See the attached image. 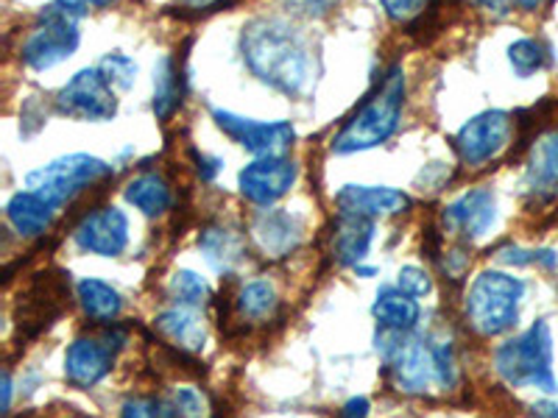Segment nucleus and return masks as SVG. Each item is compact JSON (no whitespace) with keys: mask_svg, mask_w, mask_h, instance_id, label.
<instances>
[{"mask_svg":"<svg viewBox=\"0 0 558 418\" xmlns=\"http://www.w3.org/2000/svg\"><path fill=\"white\" fill-rule=\"evenodd\" d=\"M531 416L533 418H558V402H553V399L536 402V405H531Z\"/></svg>","mask_w":558,"mask_h":418,"instance_id":"obj_41","label":"nucleus"},{"mask_svg":"<svg viewBox=\"0 0 558 418\" xmlns=\"http://www.w3.org/2000/svg\"><path fill=\"white\" fill-rule=\"evenodd\" d=\"M126 201L132 204L134 209H140L146 218H159L166 216L168 209L173 204V193L168 187V182L159 173L146 171L134 176L132 182L126 184V190H123Z\"/></svg>","mask_w":558,"mask_h":418,"instance_id":"obj_23","label":"nucleus"},{"mask_svg":"<svg viewBox=\"0 0 558 418\" xmlns=\"http://www.w3.org/2000/svg\"><path fill=\"white\" fill-rule=\"evenodd\" d=\"M109 176H112V165H107L104 159L93 157V153H68V157L53 159L48 165L28 173L26 187L59 209L73 201L82 190L101 184Z\"/></svg>","mask_w":558,"mask_h":418,"instance_id":"obj_6","label":"nucleus"},{"mask_svg":"<svg viewBox=\"0 0 558 418\" xmlns=\"http://www.w3.org/2000/svg\"><path fill=\"white\" fill-rule=\"evenodd\" d=\"M53 7H59L64 14H70V17L78 20L82 14H87L89 0H53Z\"/></svg>","mask_w":558,"mask_h":418,"instance_id":"obj_39","label":"nucleus"},{"mask_svg":"<svg viewBox=\"0 0 558 418\" xmlns=\"http://www.w3.org/2000/svg\"><path fill=\"white\" fill-rule=\"evenodd\" d=\"M402 107H405V70L393 64L383 76L375 96H368V101L332 137V153H357L388 143L400 128Z\"/></svg>","mask_w":558,"mask_h":418,"instance_id":"obj_3","label":"nucleus"},{"mask_svg":"<svg viewBox=\"0 0 558 418\" xmlns=\"http://www.w3.org/2000/svg\"><path fill=\"white\" fill-rule=\"evenodd\" d=\"M198 248H202L207 266L221 273V276L238 271V266L246 260V243L238 232L227 226L204 229L202 237H198Z\"/></svg>","mask_w":558,"mask_h":418,"instance_id":"obj_21","label":"nucleus"},{"mask_svg":"<svg viewBox=\"0 0 558 418\" xmlns=\"http://www.w3.org/2000/svg\"><path fill=\"white\" fill-rule=\"evenodd\" d=\"M497 221V196L492 187H475L447 204L441 212V226L450 235L463 241H477L495 226Z\"/></svg>","mask_w":558,"mask_h":418,"instance_id":"obj_14","label":"nucleus"},{"mask_svg":"<svg viewBox=\"0 0 558 418\" xmlns=\"http://www.w3.org/2000/svg\"><path fill=\"white\" fill-rule=\"evenodd\" d=\"M213 121L254 159L288 157L293 139H296V128L288 121H252V118H241L229 109H213Z\"/></svg>","mask_w":558,"mask_h":418,"instance_id":"obj_9","label":"nucleus"},{"mask_svg":"<svg viewBox=\"0 0 558 418\" xmlns=\"http://www.w3.org/2000/svg\"><path fill=\"white\" fill-rule=\"evenodd\" d=\"M252 237L266 257H288L302 243V223L286 209H263L252 221Z\"/></svg>","mask_w":558,"mask_h":418,"instance_id":"obj_16","label":"nucleus"},{"mask_svg":"<svg viewBox=\"0 0 558 418\" xmlns=\"http://www.w3.org/2000/svg\"><path fill=\"white\" fill-rule=\"evenodd\" d=\"M73 243L96 257H121L129 246V218L118 207L87 212L73 229Z\"/></svg>","mask_w":558,"mask_h":418,"instance_id":"obj_13","label":"nucleus"},{"mask_svg":"<svg viewBox=\"0 0 558 418\" xmlns=\"http://www.w3.org/2000/svg\"><path fill=\"white\" fill-rule=\"evenodd\" d=\"M89 3L98 9H107V7H112V3H118V0H89Z\"/></svg>","mask_w":558,"mask_h":418,"instance_id":"obj_45","label":"nucleus"},{"mask_svg":"<svg viewBox=\"0 0 558 418\" xmlns=\"http://www.w3.org/2000/svg\"><path fill=\"white\" fill-rule=\"evenodd\" d=\"M57 112L82 123H107L118 114V98L98 67L78 70L53 98Z\"/></svg>","mask_w":558,"mask_h":418,"instance_id":"obj_8","label":"nucleus"},{"mask_svg":"<svg viewBox=\"0 0 558 418\" xmlns=\"http://www.w3.org/2000/svg\"><path fill=\"white\" fill-rule=\"evenodd\" d=\"M397 287L408 293L413 298H422V296H430L433 293V276L425 271V268L418 266H405L400 268L397 273Z\"/></svg>","mask_w":558,"mask_h":418,"instance_id":"obj_32","label":"nucleus"},{"mask_svg":"<svg viewBox=\"0 0 558 418\" xmlns=\"http://www.w3.org/2000/svg\"><path fill=\"white\" fill-rule=\"evenodd\" d=\"M430 0H380L383 12L393 23H411L418 14L425 12Z\"/></svg>","mask_w":558,"mask_h":418,"instance_id":"obj_33","label":"nucleus"},{"mask_svg":"<svg viewBox=\"0 0 558 418\" xmlns=\"http://www.w3.org/2000/svg\"><path fill=\"white\" fill-rule=\"evenodd\" d=\"M525 187L533 196H553L558 190V132L542 134L533 143L525 165Z\"/></svg>","mask_w":558,"mask_h":418,"instance_id":"obj_20","label":"nucleus"},{"mask_svg":"<svg viewBox=\"0 0 558 418\" xmlns=\"http://www.w3.org/2000/svg\"><path fill=\"white\" fill-rule=\"evenodd\" d=\"M336 204L341 216H361V218H388L402 216L413 207L411 196L393 187H377V184H343L336 193Z\"/></svg>","mask_w":558,"mask_h":418,"instance_id":"obj_15","label":"nucleus"},{"mask_svg":"<svg viewBox=\"0 0 558 418\" xmlns=\"http://www.w3.org/2000/svg\"><path fill=\"white\" fill-rule=\"evenodd\" d=\"M193 162H196V171L204 182H213V179L218 176V171H221V159L207 157V153L193 151Z\"/></svg>","mask_w":558,"mask_h":418,"instance_id":"obj_35","label":"nucleus"},{"mask_svg":"<svg viewBox=\"0 0 558 418\" xmlns=\"http://www.w3.org/2000/svg\"><path fill=\"white\" fill-rule=\"evenodd\" d=\"M182 9H191V12H209V9H218V7H227L232 0H179Z\"/></svg>","mask_w":558,"mask_h":418,"instance_id":"obj_40","label":"nucleus"},{"mask_svg":"<svg viewBox=\"0 0 558 418\" xmlns=\"http://www.w3.org/2000/svg\"><path fill=\"white\" fill-rule=\"evenodd\" d=\"M547 62H550V48L545 42H539V39L525 37L508 45V64H511V70L520 78L539 73Z\"/></svg>","mask_w":558,"mask_h":418,"instance_id":"obj_27","label":"nucleus"},{"mask_svg":"<svg viewBox=\"0 0 558 418\" xmlns=\"http://www.w3.org/2000/svg\"><path fill=\"white\" fill-rule=\"evenodd\" d=\"M182 103V87H179L177 64L171 57H159L154 64V114L159 121L171 118Z\"/></svg>","mask_w":558,"mask_h":418,"instance_id":"obj_25","label":"nucleus"},{"mask_svg":"<svg viewBox=\"0 0 558 418\" xmlns=\"http://www.w3.org/2000/svg\"><path fill=\"white\" fill-rule=\"evenodd\" d=\"M288 7H293L296 12H305V14H322L336 3V0H286Z\"/></svg>","mask_w":558,"mask_h":418,"instance_id":"obj_37","label":"nucleus"},{"mask_svg":"<svg viewBox=\"0 0 558 418\" xmlns=\"http://www.w3.org/2000/svg\"><path fill=\"white\" fill-rule=\"evenodd\" d=\"M78 42H82V34H78L76 17L64 14L59 7H48L20 48V59L32 70H51L68 62L76 53Z\"/></svg>","mask_w":558,"mask_h":418,"instance_id":"obj_7","label":"nucleus"},{"mask_svg":"<svg viewBox=\"0 0 558 418\" xmlns=\"http://www.w3.org/2000/svg\"><path fill=\"white\" fill-rule=\"evenodd\" d=\"M299 165L288 157H263L254 159L252 165L243 168L238 173V187H241V196L246 198L254 207L268 209L279 201L282 196L291 193V187L296 184Z\"/></svg>","mask_w":558,"mask_h":418,"instance_id":"obj_12","label":"nucleus"},{"mask_svg":"<svg viewBox=\"0 0 558 418\" xmlns=\"http://www.w3.org/2000/svg\"><path fill=\"white\" fill-rule=\"evenodd\" d=\"M53 218H57V207L37 196L34 190L14 193L7 201V221L20 237H39L51 229Z\"/></svg>","mask_w":558,"mask_h":418,"instance_id":"obj_19","label":"nucleus"},{"mask_svg":"<svg viewBox=\"0 0 558 418\" xmlns=\"http://www.w3.org/2000/svg\"><path fill=\"white\" fill-rule=\"evenodd\" d=\"M121 418H177L171 402L151 399V396H134L121 407Z\"/></svg>","mask_w":558,"mask_h":418,"instance_id":"obj_31","label":"nucleus"},{"mask_svg":"<svg viewBox=\"0 0 558 418\" xmlns=\"http://www.w3.org/2000/svg\"><path fill=\"white\" fill-rule=\"evenodd\" d=\"M497 260L506 262V266L525 268V266H533V251H525V248L520 246H502L500 251H497Z\"/></svg>","mask_w":558,"mask_h":418,"instance_id":"obj_34","label":"nucleus"},{"mask_svg":"<svg viewBox=\"0 0 558 418\" xmlns=\"http://www.w3.org/2000/svg\"><path fill=\"white\" fill-rule=\"evenodd\" d=\"M375 243V221L361 216H341L336 232V260L347 268H357L368 257V248Z\"/></svg>","mask_w":558,"mask_h":418,"instance_id":"obj_22","label":"nucleus"},{"mask_svg":"<svg viewBox=\"0 0 558 418\" xmlns=\"http://www.w3.org/2000/svg\"><path fill=\"white\" fill-rule=\"evenodd\" d=\"M466 266H470V257H466L463 251H450L447 254V260H441V268H445L450 279H461L463 268Z\"/></svg>","mask_w":558,"mask_h":418,"instance_id":"obj_36","label":"nucleus"},{"mask_svg":"<svg viewBox=\"0 0 558 418\" xmlns=\"http://www.w3.org/2000/svg\"><path fill=\"white\" fill-rule=\"evenodd\" d=\"M12 407V374H3V413H9Z\"/></svg>","mask_w":558,"mask_h":418,"instance_id":"obj_43","label":"nucleus"},{"mask_svg":"<svg viewBox=\"0 0 558 418\" xmlns=\"http://www.w3.org/2000/svg\"><path fill=\"white\" fill-rule=\"evenodd\" d=\"M341 418H368V399L355 396L341 407Z\"/></svg>","mask_w":558,"mask_h":418,"instance_id":"obj_38","label":"nucleus"},{"mask_svg":"<svg viewBox=\"0 0 558 418\" xmlns=\"http://www.w3.org/2000/svg\"><path fill=\"white\" fill-rule=\"evenodd\" d=\"M542 3H545V0H517V7L527 9V12H531V9H539Z\"/></svg>","mask_w":558,"mask_h":418,"instance_id":"obj_44","label":"nucleus"},{"mask_svg":"<svg viewBox=\"0 0 558 418\" xmlns=\"http://www.w3.org/2000/svg\"><path fill=\"white\" fill-rule=\"evenodd\" d=\"M235 305L238 312L243 318H248V321H266V318L274 316V310L279 305L277 291H274V285L266 282V279H252V282H246L241 287Z\"/></svg>","mask_w":558,"mask_h":418,"instance_id":"obj_26","label":"nucleus"},{"mask_svg":"<svg viewBox=\"0 0 558 418\" xmlns=\"http://www.w3.org/2000/svg\"><path fill=\"white\" fill-rule=\"evenodd\" d=\"M477 7L486 9V12H497V14H506L508 9L514 7L517 0H475Z\"/></svg>","mask_w":558,"mask_h":418,"instance_id":"obj_42","label":"nucleus"},{"mask_svg":"<svg viewBox=\"0 0 558 418\" xmlns=\"http://www.w3.org/2000/svg\"><path fill=\"white\" fill-rule=\"evenodd\" d=\"M525 298V282L514 273L483 271L472 279L463 316L481 337L506 335L520 321V305Z\"/></svg>","mask_w":558,"mask_h":418,"instance_id":"obj_4","label":"nucleus"},{"mask_svg":"<svg viewBox=\"0 0 558 418\" xmlns=\"http://www.w3.org/2000/svg\"><path fill=\"white\" fill-rule=\"evenodd\" d=\"M511 137V114L502 109H486L463 123L456 134V151L466 168H483L500 157Z\"/></svg>","mask_w":558,"mask_h":418,"instance_id":"obj_10","label":"nucleus"},{"mask_svg":"<svg viewBox=\"0 0 558 418\" xmlns=\"http://www.w3.org/2000/svg\"><path fill=\"white\" fill-rule=\"evenodd\" d=\"M241 53L248 73L286 98H307L316 87L318 62L311 42L291 20L254 17L243 26Z\"/></svg>","mask_w":558,"mask_h":418,"instance_id":"obj_1","label":"nucleus"},{"mask_svg":"<svg viewBox=\"0 0 558 418\" xmlns=\"http://www.w3.org/2000/svg\"><path fill=\"white\" fill-rule=\"evenodd\" d=\"M154 327H157L173 346H179L182 352H191V355H198L204 348V343H207V323H204L202 307H168V310H162L154 318Z\"/></svg>","mask_w":558,"mask_h":418,"instance_id":"obj_17","label":"nucleus"},{"mask_svg":"<svg viewBox=\"0 0 558 418\" xmlns=\"http://www.w3.org/2000/svg\"><path fill=\"white\" fill-rule=\"evenodd\" d=\"M495 371L511 388H536V391L556 393L558 380L553 371L550 323L539 318L522 335L497 346Z\"/></svg>","mask_w":558,"mask_h":418,"instance_id":"obj_5","label":"nucleus"},{"mask_svg":"<svg viewBox=\"0 0 558 418\" xmlns=\"http://www.w3.org/2000/svg\"><path fill=\"white\" fill-rule=\"evenodd\" d=\"M171 407L177 413V418H207V399L202 396V391L184 385L177 388L171 396Z\"/></svg>","mask_w":558,"mask_h":418,"instance_id":"obj_30","label":"nucleus"},{"mask_svg":"<svg viewBox=\"0 0 558 418\" xmlns=\"http://www.w3.org/2000/svg\"><path fill=\"white\" fill-rule=\"evenodd\" d=\"M96 67L101 70V76L107 78L109 87L121 89V93H126V89L134 87V82H137V73H140L137 62L121 51L107 53V57H104Z\"/></svg>","mask_w":558,"mask_h":418,"instance_id":"obj_29","label":"nucleus"},{"mask_svg":"<svg viewBox=\"0 0 558 418\" xmlns=\"http://www.w3.org/2000/svg\"><path fill=\"white\" fill-rule=\"evenodd\" d=\"M372 316L377 318L380 330L386 332H413L418 327V321H422V307L402 287L386 285L377 291Z\"/></svg>","mask_w":558,"mask_h":418,"instance_id":"obj_18","label":"nucleus"},{"mask_svg":"<svg viewBox=\"0 0 558 418\" xmlns=\"http://www.w3.org/2000/svg\"><path fill=\"white\" fill-rule=\"evenodd\" d=\"M383 362L393 388L408 396H430L452 391L458 382V362L450 341H430L413 332H380L377 337Z\"/></svg>","mask_w":558,"mask_h":418,"instance_id":"obj_2","label":"nucleus"},{"mask_svg":"<svg viewBox=\"0 0 558 418\" xmlns=\"http://www.w3.org/2000/svg\"><path fill=\"white\" fill-rule=\"evenodd\" d=\"M76 298L82 305L84 316L96 323H112L114 318H121L123 312V298L121 293L107 285L104 279L87 276L76 285Z\"/></svg>","mask_w":558,"mask_h":418,"instance_id":"obj_24","label":"nucleus"},{"mask_svg":"<svg viewBox=\"0 0 558 418\" xmlns=\"http://www.w3.org/2000/svg\"><path fill=\"white\" fill-rule=\"evenodd\" d=\"M123 332H107L104 337H76L64 352V380L73 388H96L107 380L114 366L118 348H123Z\"/></svg>","mask_w":558,"mask_h":418,"instance_id":"obj_11","label":"nucleus"},{"mask_svg":"<svg viewBox=\"0 0 558 418\" xmlns=\"http://www.w3.org/2000/svg\"><path fill=\"white\" fill-rule=\"evenodd\" d=\"M168 293L173 296L177 305H187V307H202L209 302V282L204 276H198L196 271H173V276L168 279Z\"/></svg>","mask_w":558,"mask_h":418,"instance_id":"obj_28","label":"nucleus"}]
</instances>
